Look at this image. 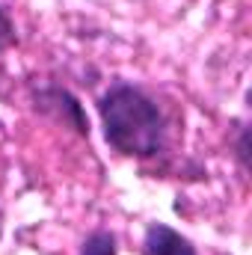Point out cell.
<instances>
[{"instance_id":"6da1fadb","label":"cell","mask_w":252,"mask_h":255,"mask_svg":"<svg viewBox=\"0 0 252 255\" xmlns=\"http://www.w3.org/2000/svg\"><path fill=\"white\" fill-rule=\"evenodd\" d=\"M104 139L125 157H154L166 142V122L160 107L133 83H113L98 98Z\"/></svg>"},{"instance_id":"7a4b0ae2","label":"cell","mask_w":252,"mask_h":255,"mask_svg":"<svg viewBox=\"0 0 252 255\" xmlns=\"http://www.w3.org/2000/svg\"><path fill=\"white\" fill-rule=\"evenodd\" d=\"M36 101H39L42 110H51L57 119H63L65 125H71L77 133H86L89 136V119H86L83 107L77 104V98L68 89H57V86L54 89H42L36 95Z\"/></svg>"},{"instance_id":"3957f363","label":"cell","mask_w":252,"mask_h":255,"mask_svg":"<svg viewBox=\"0 0 252 255\" xmlns=\"http://www.w3.org/2000/svg\"><path fill=\"white\" fill-rule=\"evenodd\" d=\"M142 255H196V247L181 232L163 223H151L142 238Z\"/></svg>"},{"instance_id":"277c9868","label":"cell","mask_w":252,"mask_h":255,"mask_svg":"<svg viewBox=\"0 0 252 255\" xmlns=\"http://www.w3.org/2000/svg\"><path fill=\"white\" fill-rule=\"evenodd\" d=\"M80 255H116V238L104 229L92 232L86 241H83V250Z\"/></svg>"},{"instance_id":"5b68a950","label":"cell","mask_w":252,"mask_h":255,"mask_svg":"<svg viewBox=\"0 0 252 255\" xmlns=\"http://www.w3.org/2000/svg\"><path fill=\"white\" fill-rule=\"evenodd\" d=\"M18 42V33H15V21L9 18V12L0 6V54L9 51L12 45Z\"/></svg>"},{"instance_id":"8992f818","label":"cell","mask_w":252,"mask_h":255,"mask_svg":"<svg viewBox=\"0 0 252 255\" xmlns=\"http://www.w3.org/2000/svg\"><path fill=\"white\" fill-rule=\"evenodd\" d=\"M0 235H3V214H0Z\"/></svg>"}]
</instances>
